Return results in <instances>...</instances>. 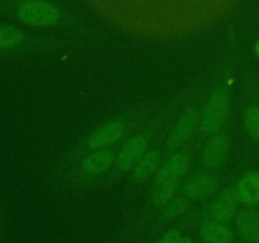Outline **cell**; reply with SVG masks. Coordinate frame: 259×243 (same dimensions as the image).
I'll use <instances>...</instances> for the list:
<instances>
[{"instance_id": "cell-1", "label": "cell", "mask_w": 259, "mask_h": 243, "mask_svg": "<svg viewBox=\"0 0 259 243\" xmlns=\"http://www.w3.org/2000/svg\"><path fill=\"white\" fill-rule=\"evenodd\" d=\"M229 115V95L224 86L212 91L202 111L200 129L205 136H211L222 129Z\"/></svg>"}, {"instance_id": "cell-2", "label": "cell", "mask_w": 259, "mask_h": 243, "mask_svg": "<svg viewBox=\"0 0 259 243\" xmlns=\"http://www.w3.org/2000/svg\"><path fill=\"white\" fill-rule=\"evenodd\" d=\"M18 17L33 27H48L60 20L57 8L46 0H25L18 8Z\"/></svg>"}, {"instance_id": "cell-3", "label": "cell", "mask_w": 259, "mask_h": 243, "mask_svg": "<svg viewBox=\"0 0 259 243\" xmlns=\"http://www.w3.org/2000/svg\"><path fill=\"white\" fill-rule=\"evenodd\" d=\"M147 146H148V138L144 134H136L129 138L121 147L116 157V166L119 171L126 172L136 167L139 159L146 153Z\"/></svg>"}, {"instance_id": "cell-4", "label": "cell", "mask_w": 259, "mask_h": 243, "mask_svg": "<svg viewBox=\"0 0 259 243\" xmlns=\"http://www.w3.org/2000/svg\"><path fill=\"white\" fill-rule=\"evenodd\" d=\"M125 131L126 127L124 122H109V123L104 124L103 127H100L98 131H95L89 137L88 147L90 149H94V151L106 148V147L120 141L124 134H125Z\"/></svg>"}, {"instance_id": "cell-5", "label": "cell", "mask_w": 259, "mask_h": 243, "mask_svg": "<svg viewBox=\"0 0 259 243\" xmlns=\"http://www.w3.org/2000/svg\"><path fill=\"white\" fill-rule=\"evenodd\" d=\"M239 202L234 187H228L217 197L214 204L211 205L210 214L214 218V220L227 224L237 217Z\"/></svg>"}, {"instance_id": "cell-6", "label": "cell", "mask_w": 259, "mask_h": 243, "mask_svg": "<svg viewBox=\"0 0 259 243\" xmlns=\"http://www.w3.org/2000/svg\"><path fill=\"white\" fill-rule=\"evenodd\" d=\"M200 120V114L197 109H187L186 113L181 116L177 126L175 127L174 132L167 141V149H176L181 144H184L194 133L197 123Z\"/></svg>"}, {"instance_id": "cell-7", "label": "cell", "mask_w": 259, "mask_h": 243, "mask_svg": "<svg viewBox=\"0 0 259 243\" xmlns=\"http://www.w3.org/2000/svg\"><path fill=\"white\" fill-rule=\"evenodd\" d=\"M218 190V180L210 174H200L185 182L182 192L190 199H202L214 195Z\"/></svg>"}, {"instance_id": "cell-8", "label": "cell", "mask_w": 259, "mask_h": 243, "mask_svg": "<svg viewBox=\"0 0 259 243\" xmlns=\"http://www.w3.org/2000/svg\"><path fill=\"white\" fill-rule=\"evenodd\" d=\"M114 162H116V154L113 149H98L83 159L81 164V172L90 176L103 174L113 166Z\"/></svg>"}, {"instance_id": "cell-9", "label": "cell", "mask_w": 259, "mask_h": 243, "mask_svg": "<svg viewBox=\"0 0 259 243\" xmlns=\"http://www.w3.org/2000/svg\"><path fill=\"white\" fill-rule=\"evenodd\" d=\"M229 142L225 134H217L210 138L204 148L202 153V162L209 169H217L224 162L228 153Z\"/></svg>"}, {"instance_id": "cell-10", "label": "cell", "mask_w": 259, "mask_h": 243, "mask_svg": "<svg viewBox=\"0 0 259 243\" xmlns=\"http://www.w3.org/2000/svg\"><path fill=\"white\" fill-rule=\"evenodd\" d=\"M238 199L247 207L259 204V171H249L243 175L235 185Z\"/></svg>"}, {"instance_id": "cell-11", "label": "cell", "mask_w": 259, "mask_h": 243, "mask_svg": "<svg viewBox=\"0 0 259 243\" xmlns=\"http://www.w3.org/2000/svg\"><path fill=\"white\" fill-rule=\"evenodd\" d=\"M190 161L186 153L174 154L163 166L161 167L156 176V185L164 184V182L172 181V180H180V177L184 176L186 171L189 170Z\"/></svg>"}, {"instance_id": "cell-12", "label": "cell", "mask_w": 259, "mask_h": 243, "mask_svg": "<svg viewBox=\"0 0 259 243\" xmlns=\"http://www.w3.org/2000/svg\"><path fill=\"white\" fill-rule=\"evenodd\" d=\"M235 225L240 237L249 243H259V212L245 209L235 217Z\"/></svg>"}, {"instance_id": "cell-13", "label": "cell", "mask_w": 259, "mask_h": 243, "mask_svg": "<svg viewBox=\"0 0 259 243\" xmlns=\"http://www.w3.org/2000/svg\"><path fill=\"white\" fill-rule=\"evenodd\" d=\"M200 237L205 243H233L234 235L225 223L205 222L200 228Z\"/></svg>"}, {"instance_id": "cell-14", "label": "cell", "mask_w": 259, "mask_h": 243, "mask_svg": "<svg viewBox=\"0 0 259 243\" xmlns=\"http://www.w3.org/2000/svg\"><path fill=\"white\" fill-rule=\"evenodd\" d=\"M159 164H161V153L157 149H149L134 167V177L139 181L148 179L158 169Z\"/></svg>"}, {"instance_id": "cell-15", "label": "cell", "mask_w": 259, "mask_h": 243, "mask_svg": "<svg viewBox=\"0 0 259 243\" xmlns=\"http://www.w3.org/2000/svg\"><path fill=\"white\" fill-rule=\"evenodd\" d=\"M181 186L180 180H172V181L164 182V184L158 185V189L153 194V204L156 207H166L174 197L175 192Z\"/></svg>"}, {"instance_id": "cell-16", "label": "cell", "mask_w": 259, "mask_h": 243, "mask_svg": "<svg viewBox=\"0 0 259 243\" xmlns=\"http://www.w3.org/2000/svg\"><path fill=\"white\" fill-rule=\"evenodd\" d=\"M22 30L12 25H0V50L15 47L23 40Z\"/></svg>"}, {"instance_id": "cell-17", "label": "cell", "mask_w": 259, "mask_h": 243, "mask_svg": "<svg viewBox=\"0 0 259 243\" xmlns=\"http://www.w3.org/2000/svg\"><path fill=\"white\" fill-rule=\"evenodd\" d=\"M244 123L250 136L259 142V105L247 108L244 113Z\"/></svg>"}, {"instance_id": "cell-18", "label": "cell", "mask_w": 259, "mask_h": 243, "mask_svg": "<svg viewBox=\"0 0 259 243\" xmlns=\"http://www.w3.org/2000/svg\"><path fill=\"white\" fill-rule=\"evenodd\" d=\"M187 207H189V202L184 196L175 197L164 207V217L167 219H175V218L181 217L187 210Z\"/></svg>"}, {"instance_id": "cell-19", "label": "cell", "mask_w": 259, "mask_h": 243, "mask_svg": "<svg viewBox=\"0 0 259 243\" xmlns=\"http://www.w3.org/2000/svg\"><path fill=\"white\" fill-rule=\"evenodd\" d=\"M181 237L180 232L177 229H171L161 238L157 243H176L177 239Z\"/></svg>"}, {"instance_id": "cell-20", "label": "cell", "mask_w": 259, "mask_h": 243, "mask_svg": "<svg viewBox=\"0 0 259 243\" xmlns=\"http://www.w3.org/2000/svg\"><path fill=\"white\" fill-rule=\"evenodd\" d=\"M176 243H194V240H192L190 237H180Z\"/></svg>"}, {"instance_id": "cell-21", "label": "cell", "mask_w": 259, "mask_h": 243, "mask_svg": "<svg viewBox=\"0 0 259 243\" xmlns=\"http://www.w3.org/2000/svg\"><path fill=\"white\" fill-rule=\"evenodd\" d=\"M254 52L255 55H257V57H259V39L257 40V43H255L254 46Z\"/></svg>"}]
</instances>
